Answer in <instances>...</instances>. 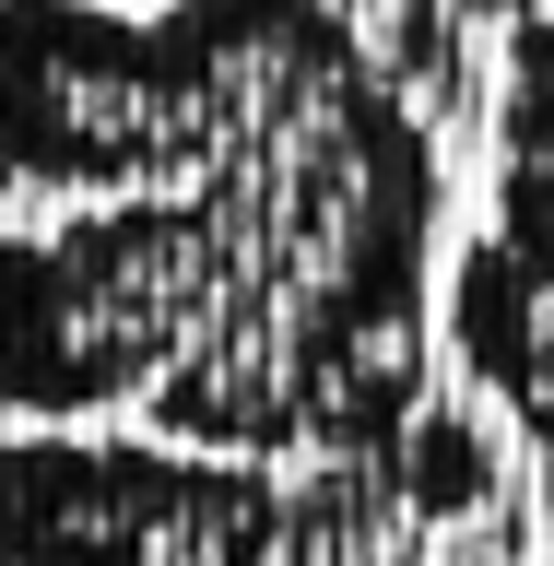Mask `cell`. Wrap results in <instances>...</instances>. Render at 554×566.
Here are the masks:
<instances>
[{"label": "cell", "instance_id": "cell-6", "mask_svg": "<svg viewBox=\"0 0 554 566\" xmlns=\"http://www.w3.org/2000/svg\"><path fill=\"white\" fill-rule=\"evenodd\" d=\"M495 237L554 260V0L495 35Z\"/></svg>", "mask_w": 554, "mask_h": 566}, {"label": "cell", "instance_id": "cell-4", "mask_svg": "<svg viewBox=\"0 0 554 566\" xmlns=\"http://www.w3.org/2000/svg\"><path fill=\"white\" fill-rule=\"evenodd\" d=\"M520 495H508V437L472 401H425L389 449L318 460L295 484L272 543H237L212 566H520Z\"/></svg>", "mask_w": 554, "mask_h": 566}, {"label": "cell", "instance_id": "cell-7", "mask_svg": "<svg viewBox=\"0 0 554 566\" xmlns=\"http://www.w3.org/2000/svg\"><path fill=\"white\" fill-rule=\"evenodd\" d=\"M389 12H414V24L437 12V24H495V35H508L520 12H543V0H389Z\"/></svg>", "mask_w": 554, "mask_h": 566}, {"label": "cell", "instance_id": "cell-1", "mask_svg": "<svg viewBox=\"0 0 554 566\" xmlns=\"http://www.w3.org/2000/svg\"><path fill=\"white\" fill-rule=\"evenodd\" d=\"M177 189L0 237V413L366 460L437 401V130L343 0H166Z\"/></svg>", "mask_w": 554, "mask_h": 566}, {"label": "cell", "instance_id": "cell-5", "mask_svg": "<svg viewBox=\"0 0 554 566\" xmlns=\"http://www.w3.org/2000/svg\"><path fill=\"white\" fill-rule=\"evenodd\" d=\"M449 354L484 389V413L520 437L531 495L554 507V260L520 237H472L449 260Z\"/></svg>", "mask_w": 554, "mask_h": 566}, {"label": "cell", "instance_id": "cell-2", "mask_svg": "<svg viewBox=\"0 0 554 566\" xmlns=\"http://www.w3.org/2000/svg\"><path fill=\"white\" fill-rule=\"evenodd\" d=\"M295 484L272 460H212L166 437H0V566H212L272 543Z\"/></svg>", "mask_w": 554, "mask_h": 566}, {"label": "cell", "instance_id": "cell-3", "mask_svg": "<svg viewBox=\"0 0 554 566\" xmlns=\"http://www.w3.org/2000/svg\"><path fill=\"white\" fill-rule=\"evenodd\" d=\"M0 189L83 212L177 189V48L154 12L0 0Z\"/></svg>", "mask_w": 554, "mask_h": 566}, {"label": "cell", "instance_id": "cell-8", "mask_svg": "<svg viewBox=\"0 0 554 566\" xmlns=\"http://www.w3.org/2000/svg\"><path fill=\"white\" fill-rule=\"evenodd\" d=\"M543 566H554V555H543Z\"/></svg>", "mask_w": 554, "mask_h": 566}]
</instances>
